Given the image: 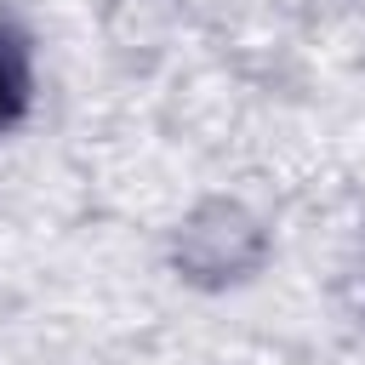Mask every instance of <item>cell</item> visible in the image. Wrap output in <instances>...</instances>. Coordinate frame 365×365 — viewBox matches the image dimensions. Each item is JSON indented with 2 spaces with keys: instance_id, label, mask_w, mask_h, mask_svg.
Wrapping results in <instances>:
<instances>
[{
  "instance_id": "cell-1",
  "label": "cell",
  "mask_w": 365,
  "mask_h": 365,
  "mask_svg": "<svg viewBox=\"0 0 365 365\" xmlns=\"http://www.w3.org/2000/svg\"><path fill=\"white\" fill-rule=\"evenodd\" d=\"M29 108V46L17 29L0 23V131L17 125Z\"/></svg>"
}]
</instances>
